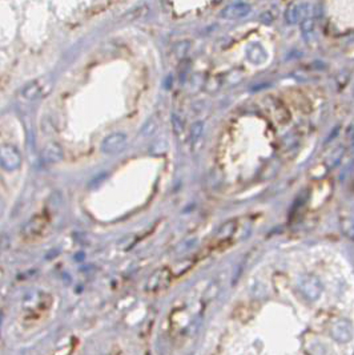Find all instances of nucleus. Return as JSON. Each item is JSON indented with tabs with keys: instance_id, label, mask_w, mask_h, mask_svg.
<instances>
[{
	"instance_id": "20",
	"label": "nucleus",
	"mask_w": 354,
	"mask_h": 355,
	"mask_svg": "<svg viewBox=\"0 0 354 355\" xmlns=\"http://www.w3.org/2000/svg\"><path fill=\"white\" fill-rule=\"evenodd\" d=\"M4 212H6V202H4L3 198L0 197V218L3 217Z\"/></svg>"
},
{
	"instance_id": "1",
	"label": "nucleus",
	"mask_w": 354,
	"mask_h": 355,
	"mask_svg": "<svg viewBox=\"0 0 354 355\" xmlns=\"http://www.w3.org/2000/svg\"><path fill=\"white\" fill-rule=\"evenodd\" d=\"M22 165V155L19 149L12 144L0 145V166L4 171L12 172L20 168Z\"/></svg>"
},
{
	"instance_id": "10",
	"label": "nucleus",
	"mask_w": 354,
	"mask_h": 355,
	"mask_svg": "<svg viewBox=\"0 0 354 355\" xmlns=\"http://www.w3.org/2000/svg\"><path fill=\"white\" fill-rule=\"evenodd\" d=\"M43 87L40 86L39 81H32L30 82L26 88L23 89V96L28 100H35L37 99L40 95H42V91H43Z\"/></svg>"
},
{
	"instance_id": "16",
	"label": "nucleus",
	"mask_w": 354,
	"mask_h": 355,
	"mask_svg": "<svg viewBox=\"0 0 354 355\" xmlns=\"http://www.w3.org/2000/svg\"><path fill=\"white\" fill-rule=\"evenodd\" d=\"M285 20L288 24H294L300 22V11L299 6L289 7L285 12Z\"/></svg>"
},
{
	"instance_id": "9",
	"label": "nucleus",
	"mask_w": 354,
	"mask_h": 355,
	"mask_svg": "<svg viewBox=\"0 0 354 355\" xmlns=\"http://www.w3.org/2000/svg\"><path fill=\"white\" fill-rule=\"evenodd\" d=\"M44 227H46V222H44L42 218L36 217L33 218L32 221H30L28 224L24 226V236L28 237V238H33V237L40 236V234L43 233Z\"/></svg>"
},
{
	"instance_id": "18",
	"label": "nucleus",
	"mask_w": 354,
	"mask_h": 355,
	"mask_svg": "<svg viewBox=\"0 0 354 355\" xmlns=\"http://www.w3.org/2000/svg\"><path fill=\"white\" fill-rule=\"evenodd\" d=\"M172 127H173V131L176 135H180L181 132L184 131L183 121H181V118L177 117L176 115L172 116Z\"/></svg>"
},
{
	"instance_id": "8",
	"label": "nucleus",
	"mask_w": 354,
	"mask_h": 355,
	"mask_svg": "<svg viewBox=\"0 0 354 355\" xmlns=\"http://www.w3.org/2000/svg\"><path fill=\"white\" fill-rule=\"evenodd\" d=\"M63 158V149L60 148L59 144L56 142H51L47 145L46 149L43 152V160L48 164H53V162L60 161Z\"/></svg>"
},
{
	"instance_id": "5",
	"label": "nucleus",
	"mask_w": 354,
	"mask_h": 355,
	"mask_svg": "<svg viewBox=\"0 0 354 355\" xmlns=\"http://www.w3.org/2000/svg\"><path fill=\"white\" fill-rule=\"evenodd\" d=\"M250 13V6L248 3H234L230 6L225 7L221 12V17L228 20H240L243 17L248 16Z\"/></svg>"
},
{
	"instance_id": "21",
	"label": "nucleus",
	"mask_w": 354,
	"mask_h": 355,
	"mask_svg": "<svg viewBox=\"0 0 354 355\" xmlns=\"http://www.w3.org/2000/svg\"><path fill=\"white\" fill-rule=\"evenodd\" d=\"M348 135H349V136L354 135V120H353V121H351V124L349 125V128H348Z\"/></svg>"
},
{
	"instance_id": "2",
	"label": "nucleus",
	"mask_w": 354,
	"mask_h": 355,
	"mask_svg": "<svg viewBox=\"0 0 354 355\" xmlns=\"http://www.w3.org/2000/svg\"><path fill=\"white\" fill-rule=\"evenodd\" d=\"M300 291L308 301L314 302L322 294V283L316 276H304L299 283Z\"/></svg>"
},
{
	"instance_id": "12",
	"label": "nucleus",
	"mask_w": 354,
	"mask_h": 355,
	"mask_svg": "<svg viewBox=\"0 0 354 355\" xmlns=\"http://www.w3.org/2000/svg\"><path fill=\"white\" fill-rule=\"evenodd\" d=\"M148 11H149L148 6H140L137 8H134V10L129 11L125 15V19L128 20V22H136V20H140L141 17H144L148 13Z\"/></svg>"
},
{
	"instance_id": "4",
	"label": "nucleus",
	"mask_w": 354,
	"mask_h": 355,
	"mask_svg": "<svg viewBox=\"0 0 354 355\" xmlns=\"http://www.w3.org/2000/svg\"><path fill=\"white\" fill-rule=\"evenodd\" d=\"M125 145L127 136L124 133H112L103 140L100 149L105 155H117L125 148Z\"/></svg>"
},
{
	"instance_id": "15",
	"label": "nucleus",
	"mask_w": 354,
	"mask_h": 355,
	"mask_svg": "<svg viewBox=\"0 0 354 355\" xmlns=\"http://www.w3.org/2000/svg\"><path fill=\"white\" fill-rule=\"evenodd\" d=\"M341 231L349 240H354V218H345L341 221Z\"/></svg>"
},
{
	"instance_id": "7",
	"label": "nucleus",
	"mask_w": 354,
	"mask_h": 355,
	"mask_svg": "<svg viewBox=\"0 0 354 355\" xmlns=\"http://www.w3.org/2000/svg\"><path fill=\"white\" fill-rule=\"evenodd\" d=\"M169 278H171V276H169V272L167 269L159 270L149 278L147 283V289L152 290V291L160 290L161 287H164L169 282Z\"/></svg>"
},
{
	"instance_id": "3",
	"label": "nucleus",
	"mask_w": 354,
	"mask_h": 355,
	"mask_svg": "<svg viewBox=\"0 0 354 355\" xmlns=\"http://www.w3.org/2000/svg\"><path fill=\"white\" fill-rule=\"evenodd\" d=\"M353 325L350 321L345 318L337 319L330 327V336L331 338L337 341L338 343H348L353 339Z\"/></svg>"
},
{
	"instance_id": "6",
	"label": "nucleus",
	"mask_w": 354,
	"mask_h": 355,
	"mask_svg": "<svg viewBox=\"0 0 354 355\" xmlns=\"http://www.w3.org/2000/svg\"><path fill=\"white\" fill-rule=\"evenodd\" d=\"M246 59L249 60L252 64H263L268 59V55H266V51L264 50V47L259 43H253L248 47L246 50Z\"/></svg>"
},
{
	"instance_id": "13",
	"label": "nucleus",
	"mask_w": 354,
	"mask_h": 355,
	"mask_svg": "<svg viewBox=\"0 0 354 355\" xmlns=\"http://www.w3.org/2000/svg\"><path fill=\"white\" fill-rule=\"evenodd\" d=\"M203 132H204L203 121H196L192 124V127H190V133H189L192 144H196V142L200 140V137L203 136Z\"/></svg>"
},
{
	"instance_id": "11",
	"label": "nucleus",
	"mask_w": 354,
	"mask_h": 355,
	"mask_svg": "<svg viewBox=\"0 0 354 355\" xmlns=\"http://www.w3.org/2000/svg\"><path fill=\"white\" fill-rule=\"evenodd\" d=\"M236 226L237 222L234 220L225 222V224L219 229V232H217L219 240H228V238H230V237L234 234V232H236Z\"/></svg>"
},
{
	"instance_id": "17",
	"label": "nucleus",
	"mask_w": 354,
	"mask_h": 355,
	"mask_svg": "<svg viewBox=\"0 0 354 355\" xmlns=\"http://www.w3.org/2000/svg\"><path fill=\"white\" fill-rule=\"evenodd\" d=\"M301 31L304 32V35H309L314 31V22L309 17L301 20Z\"/></svg>"
},
{
	"instance_id": "14",
	"label": "nucleus",
	"mask_w": 354,
	"mask_h": 355,
	"mask_svg": "<svg viewBox=\"0 0 354 355\" xmlns=\"http://www.w3.org/2000/svg\"><path fill=\"white\" fill-rule=\"evenodd\" d=\"M344 153H345L344 147H338V148L336 149V151L333 152L328 158H326V166H328V168L336 166L338 162L341 161V158L344 157Z\"/></svg>"
},
{
	"instance_id": "19",
	"label": "nucleus",
	"mask_w": 354,
	"mask_h": 355,
	"mask_svg": "<svg viewBox=\"0 0 354 355\" xmlns=\"http://www.w3.org/2000/svg\"><path fill=\"white\" fill-rule=\"evenodd\" d=\"M261 20H263V22L265 24H269V23H272V22H273V17H272V15H270V13L265 12L263 15V16H261Z\"/></svg>"
}]
</instances>
